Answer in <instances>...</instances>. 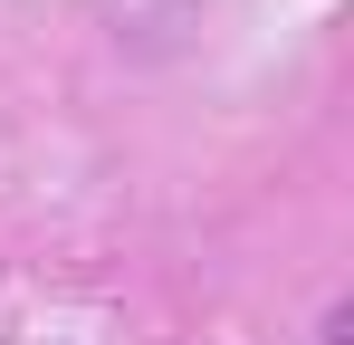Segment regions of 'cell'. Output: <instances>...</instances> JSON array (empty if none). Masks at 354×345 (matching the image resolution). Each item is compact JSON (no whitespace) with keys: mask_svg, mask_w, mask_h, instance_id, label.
Returning a JSON list of instances; mask_svg holds the SVG:
<instances>
[]
</instances>
